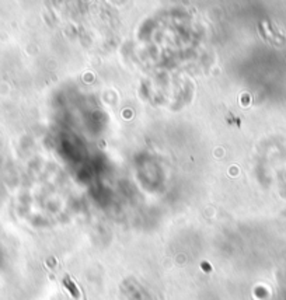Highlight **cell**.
<instances>
[{"mask_svg": "<svg viewBox=\"0 0 286 300\" xmlns=\"http://www.w3.org/2000/svg\"><path fill=\"white\" fill-rule=\"evenodd\" d=\"M63 283H65V285H66V286L70 289V293H72L75 297H77V296H79V290H77V287L75 286V285H73V283H72V282H69V279H65V280H63Z\"/></svg>", "mask_w": 286, "mask_h": 300, "instance_id": "6da1fadb", "label": "cell"}]
</instances>
